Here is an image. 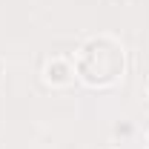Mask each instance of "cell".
<instances>
[{"mask_svg":"<svg viewBox=\"0 0 149 149\" xmlns=\"http://www.w3.org/2000/svg\"><path fill=\"white\" fill-rule=\"evenodd\" d=\"M77 72L92 86H106L112 80H118V74L123 72V49L115 40H109V37L89 40L80 49Z\"/></svg>","mask_w":149,"mask_h":149,"instance_id":"6da1fadb","label":"cell"}]
</instances>
